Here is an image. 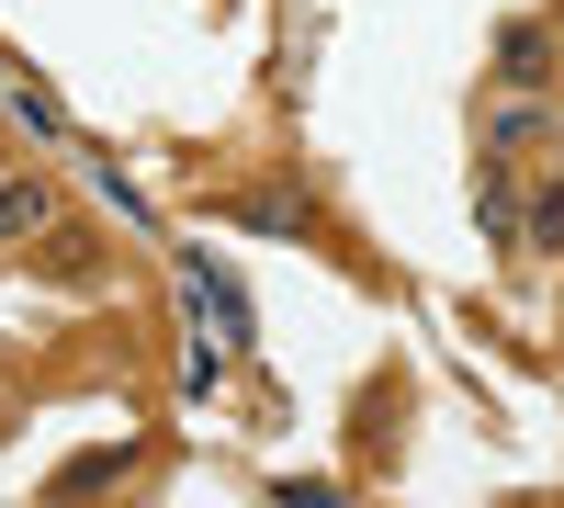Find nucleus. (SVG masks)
Wrapping results in <instances>:
<instances>
[{
    "instance_id": "nucleus-6",
    "label": "nucleus",
    "mask_w": 564,
    "mask_h": 508,
    "mask_svg": "<svg viewBox=\"0 0 564 508\" xmlns=\"http://www.w3.org/2000/svg\"><path fill=\"white\" fill-rule=\"evenodd\" d=\"M181 283H193V305H215V316H226V339H249V305H238V283H226L215 260H193Z\"/></svg>"
},
{
    "instance_id": "nucleus-9",
    "label": "nucleus",
    "mask_w": 564,
    "mask_h": 508,
    "mask_svg": "<svg viewBox=\"0 0 564 508\" xmlns=\"http://www.w3.org/2000/svg\"><path fill=\"white\" fill-rule=\"evenodd\" d=\"M486 136H497V148H531V136H542V102H531V90H520V102H508V114H497Z\"/></svg>"
},
{
    "instance_id": "nucleus-5",
    "label": "nucleus",
    "mask_w": 564,
    "mask_h": 508,
    "mask_svg": "<svg viewBox=\"0 0 564 508\" xmlns=\"http://www.w3.org/2000/svg\"><path fill=\"white\" fill-rule=\"evenodd\" d=\"M226 215H238V226H271V238H305V193H238V204H226Z\"/></svg>"
},
{
    "instance_id": "nucleus-8",
    "label": "nucleus",
    "mask_w": 564,
    "mask_h": 508,
    "mask_svg": "<svg viewBox=\"0 0 564 508\" xmlns=\"http://www.w3.org/2000/svg\"><path fill=\"white\" fill-rule=\"evenodd\" d=\"M113 475H124V441H113V452H79V464L57 475V497H90V486H113Z\"/></svg>"
},
{
    "instance_id": "nucleus-4",
    "label": "nucleus",
    "mask_w": 564,
    "mask_h": 508,
    "mask_svg": "<svg viewBox=\"0 0 564 508\" xmlns=\"http://www.w3.org/2000/svg\"><path fill=\"white\" fill-rule=\"evenodd\" d=\"M497 79H508V90H542V79H553V34H542V23H508V34H497Z\"/></svg>"
},
{
    "instance_id": "nucleus-7",
    "label": "nucleus",
    "mask_w": 564,
    "mask_h": 508,
    "mask_svg": "<svg viewBox=\"0 0 564 508\" xmlns=\"http://www.w3.org/2000/svg\"><path fill=\"white\" fill-rule=\"evenodd\" d=\"M90 260H102V249H90L79 226H68V238H57V226H45V271H57V283H90Z\"/></svg>"
},
{
    "instance_id": "nucleus-1",
    "label": "nucleus",
    "mask_w": 564,
    "mask_h": 508,
    "mask_svg": "<svg viewBox=\"0 0 564 508\" xmlns=\"http://www.w3.org/2000/svg\"><path fill=\"white\" fill-rule=\"evenodd\" d=\"M45 226H57V181H45V170H12V181H0V249L45 238Z\"/></svg>"
},
{
    "instance_id": "nucleus-2",
    "label": "nucleus",
    "mask_w": 564,
    "mask_h": 508,
    "mask_svg": "<svg viewBox=\"0 0 564 508\" xmlns=\"http://www.w3.org/2000/svg\"><path fill=\"white\" fill-rule=\"evenodd\" d=\"M475 226L497 249H520V170H508V159H475Z\"/></svg>"
},
{
    "instance_id": "nucleus-10",
    "label": "nucleus",
    "mask_w": 564,
    "mask_h": 508,
    "mask_svg": "<svg viewBox=\"0 0 564 508\" xmlns=\"http://www.w3.org/2000/svg\"><path fill=\"white\" fill-rule=\"evenodd\" d=\"M282 508H339V486H282Z\"/></svg>"
},
{
    "instance_id": "nucleus-3",
    "label": "nucleus",
    "mask_w": 564,
    "mask_h": 508,
    "mask_svg": "<svg viewBox=\"0 0 564 508\" xmlns=\"http://www.w3.org/2000/svg\"><path fill=\"white\" fill-rule=\"evenodd\" d=\"M520 249L531 260H564V170H542L531 193H520Z\"/></svg>"
}]
</instances>
